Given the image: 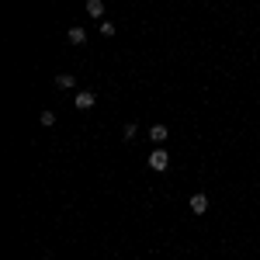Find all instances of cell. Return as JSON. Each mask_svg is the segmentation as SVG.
Here are the masks:
<instances>
[{
  "instance_id": "cell-3",
  "label": "cell",
  "mask_w": 260,
  "mask_h": 260,
  "mask_svg": "<svg viewBox=\"0 0 260 260\" xmlns=\"http://www.w3.org/2000/svg\"><path fill=\"white\" fill-rule=\"evenodd\" d=\"M205 208H208V194H191V212H194V215H201Z\"/></svg>"
},
{
  "instance_id": "cell-1",
  "label": "cell",
  "mask_w": 260,
  "mask_h": 260,
  "mask_svg": "<svg viewBox=\"0 0 260 260\" xmlns=\"http://www.w3.org/2000/svg\"><path fill=\"white\" fill-rule=\"evenodd\" d=\"M149 167H153L156 174H163V170L170 167V156H167V149H163V146H156V149L149 153Z\"/></svg>"
},
{
  "instance_id": "cell-8",
  "label": "cell",
  "mask_w": 260,
  "mask_h": 260,
  "mask_svg": "<svg viewBox=\"0 0 260 260\" xmlns=\"http://www.w3.org/2000/svg\"><path fill=\"white\" fill-rule=\"evenodd\" d=\"M98 31H101V35H104V39H111V35H115L118 28H115L111 21H101V24H98Z\"/></svg>"
},
{
  "instance_id": "cell-9",
  "label": "cell",
  "mask_w": 260,
  "mask_h": 260,
  "mask_svg": "<svg viewBox=\"0 0 260 260\" xmlns=\"http://www.w3.org/2000/svg\"><path fill=\"white\" fill-rule=\"evenodd\" d=\"M42 125H45V128H49V125H56V115H52V111H42Z\"/></svg>"
},
{
  "instance_id": "cell-5",
  "label": "cell",
  "mask_w": 260,
  "mask_h": 260,
  "mask_svg": "<svg viewBox=\"0 0 260 260\" xmlns=\"http://www.w3.org/2000/svg\"><path fill=\"white\" fill-rule=\"evenodd\" d=\"M149 139L156 142V146H163V139H167V125H153V128H149Z\"/></svg>"
},
{
  "instance_id": "cell-7",
  "label": "cell",
  "mask_w": 260,
  "mask_h": 260,
  "mask_svg": "<svg viewBox=\"0 0 260 260\" xmlns=\"http://www.w3.org/2000/svg\"><path fill=\"white\" fill-rule=\"evenodd\" d=\"M87 14L90 18H104V4L101 0H87Z\"/></svg>"
},
{
  "instance_id": "cell-6",
  "label": "cell",
  "mask_w": 260,
  "mask_h": 260,
  "mask_svg": "<svg viewBox=\"0 0 260 260\" xmlns=\"http://www.w3.org/2000/svg\"><path fill=\"white\" fill-rule=\"evenodd\" d=\"M66 39L73 42V45H83V42H87V31H83V28H70V31H66Z\"/></svg>"
},
{
  "instance_id": "cell-10",
  "label": "cell",
  "mask_w": 260,
  "mask_h": 260,
  "mask_svg": "<svg viewBox=\"0 0 260 260\" xmlns=\"http://www.w3.org/2000/svg\"><path fill=\"white\" fill-rule=\"evenodd\" d=\"M121 132H125V139H136V121H128V125H125Z\"/></svg>"
},
{
  "instance_id": "cell-4",
  "label": "cell",
  "mask_w": 260,
  "mask_h": 260,
  "mask_svg": "<svg viewBox=\"0 0 260 260\" xmlns=\"http://www.w3.org/2000/svg\"><path fill=\"white\" fill-rule=\"evenodd\" d=\"M56 87H59V90H70V87H77V77H73V73H59V77H56Z\"/></svg>"
},
{
  "instance_id": "cell-2",
  "label": "cell",
  "mask_w": 260,
  "mask_h": 260,
  "mask_svg": "<svg viewBox=\"0 0 260 260\" xmlns=\"http://www.w3.org/2000/svg\"><path fill=\"white\" fill-rule=\"evenodd\" d=\"M94 94H90V90H80V94H77V108H80V111H90V108H94Z\"/></svg>"
}]
</instances>
